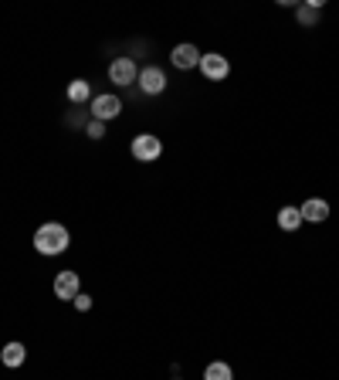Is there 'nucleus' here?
<instances>
[{"instance_id":"obj_11","label":"nucleus","mask_w":339,"mask_h":380,"mask_svg":"<svg viewBox=\"0 0 339 380\" xmlns=\"http://www.w3.org/2000/svg\"><path fill=\"white\" fill-rule=\"evenodd\" d=\"M298 224H302V211L298 208H282L278 211V228L282 231H296Z\"/></svg>"},{"instance_id":"obj_9","label":"nucleus","mask_w":339,"mask_h":380,"mask_svg":"<svg viewBox=\"0 0 339 380\" xmlns=\"http://www.w3.org/2000/svg\"><path fill=\"white\" fill-rule=\"evenodd\" d=\"M302 221H312V224H322L326 217H329V204L326 201H305L302 208Z\"/></svg>"},{"instance_id":"obj_10","label":"nucleus","mask_w":339,"mask_h":380,"mask_svg":"<svg viewBox=\"0 0 339 380\" xmlns=\"http://www.w3.org/2000/svg\"><path fill=\"white\" fill-rule=\"evenodd\" d=\"M0 360H3V367H21L24 363V346L21 343H7L0 350Z\"/></svg>"},{"instance_id":"obj_14","label":"nucleus","mask_w":339,"mask_h":380,"mask_svg":"<svg viewBox=\"0 0 339 380\" xmlns=\"http://www.w3.org/2000/svg\"><path fill=\"white\" fill-rule=\"evenodd\" d=\"M319 21V3H309V7H298V24L302 28H312Z\"/></svg>"},{"instance_id":"obj_16","label":"nucleus","mask_w":339,"mask_h":380,"mask_svg":"<svg viewBox=\"0 0 339 380\" xmlns=\"http://www.w3.org/2000/svg\"><path fill=\"white\" fill-rule=\"evenodd\" d=\"M72 302H75V306H79L82 312H85V309H92V299H88V296H82V292H79V296L72 299Z\"/></svg>"},{"instance_id":"obj_15","label":"nucleus","mask_w":339,"mask_h":380,"mask_svg":"<svg viewBox=\"0 0 339 380\" xmlns=\"http://www.w3.org/2000/svg\"><path fill=\"white\" fill-rule=\"evenodd\" d=\"M85 132H88V139H102V136H105V126H102L99 119H92V123L85 126Z\"/></svg>"},{"instance_id":"obj_12","label":"nucleus","mask_w":339,"mask_h":380,"mask_svg":"<svg viewBox=\"0 0 339 380\" xmlns=\"http://www.w3.org/2000/svg\"><path fill=\"white\" fill-rule=\"evenodd\" d=\"M204 380H234V374H231V367H227V363H220V360H217V363H211V367L204 370Z\"/></svg>"},{"instance_id":"obj_1","label":"nucleus","mask_w":339,"mask_h":380,"mask_svg":"<svg viewBox=\"0 0 339 380\" xmlns=\"http://www.w3.org/2000/svg\"><path fill=\"white\" fill-rule=\"evenodd\" d=\"M34 248L41 254H61L68 248V231L61 228V224H41L38 231H34Z\"/></svg>"},{"instance_id":"obj_4","label":"nucleus","mask_w":339,"mask_h":380,"mask_svg":"<svg viewBox=\"0 0 339 380\" xmlns=\"http://www.w3.org/2000/svg\"><path fill=\"white\" fill-rule=\"evenodd\" d=\"M109 82H116V85L139 82V68H136V61H132V58H116V61L109 65Z\"/></svg>"},{"instance_id":"obj_8","label":"nucleus","mask_w":339,"mask_h":380,"mask_svg":"<svg viewBox=\"0 0 339 380\" xmlns=\"http://www.w3.org/2000/svg\"><path fill=\"white\" fill-rule=\"evenodd\" d=\"M54 296L58 299H75L79 296V275L75 272H61L54 279Z\"/></svg>"},{"instance_id":"obj_5","label":"nucleus","mask_w":339,"mask_h":380,"mask_svg":"<svg viewBox=\"0 0 339 380\" xmlns=\"http://www.w3.org/2000/svg\"><path fill=\"white\" fill-rule=\"evenodd\" d=\"M119 112H123V102H119L116 95H95V99H92V116H95L99 123L116 119Z\"/></svg>"},{"instance_id":"obj_6","label":"nucleus","mask_w":339,"mask_h":380,"mask_svg":"<svg viewBox=\"0 0 339 380\" xmlns=\"http://www.w3.org/2000/svg\"><path fill=\"white\" fill-rule=\"evenodd\" d=\"M170 58H173V65H176V68H183V72H187V68H197V65H201V51H197L194 44H176Z\"/></svg>"},{"instance_id":"obj_7","label":"nucleus","mask_w":339,"mask_h":380,"mask_svg":"<svg viewBox=\"0 0 339 380\" xmlns=\"http://www.w3.org/2000/svg\"><path fill=\"white\" fill-rule=\"evenodd\" d=\"M139 85H143V92H146V95H160V92L167 88V75H163V68H143Z\"/></svg>"},{"instance_id":"obj_13","label":"nucleus","mask_w":339,"mask_h":380,"mask_svg":"<svg viewBox=\"0 0 339 380\" xmlns=\"http://www.w3.org/2000/svg\"><path fill=\"white\" fill-rule=\"evenodd\" d=\"M88 95H92V88H88L85 79H75V82L68 85V99H72V102H85Z\"/></svg>"},{"instance_id":"obj_2","label":"nucleus","mask_w":339,"mask_h":380,"mask_svg":"<svg viewBox=\"0 0 339 380\" xmlns=\"http://www.w3.org/2000/svg\"><path fill=\"white\" fill-rule=\"evenodd\" d=\"M129 150H132V157H136V160L150 163V160H156V157L163 153V143H160L153 132H139V136L132 139V146H129Z\"/></svg>"},{"instance_id":"obj_3","label":"nucleus","mask_w":339,"mask_h":380,"mask_svg":"<svg viewBox=\"0 0 339 380\" xmlns=\"http://www.w3.org/2000/svg\"><path fill=\"white\" fill-rule=\"evenodd\" d=\"M201 72L207 82H224L227 72H231V61L224 54H201Z\"/></svg>"}]
</instances>
